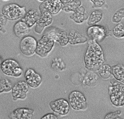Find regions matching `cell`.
Masks as SVG:
<instances>
[{"instance_id":"1","label":"cell","mask_w":124,"mask_h":119,"mask_svg":"<svg viewBox=\"0 0 124 119\" xmlns=\"http://www.w3.org/2000/svg\"><path fill=\"white\" fill-rule=\"evenodd\" d=\"M88 44V49L84 57L85 66L90 69H99L105 62L103 51L96 40H91Z\"/></svg>"},{"instance_id":"2","label":"cell","mask_w":124,"mask_h":119,"mask_svg":"<svg viewBox=\"0 0 124 119\" xmlns=\"http://www.w3.org/2000/svg\"><path fill=\"white\" fill-rule=\"evenodd\" d=\"M110 99L116 107L124 105V85L118 81H114L109 87Z\"/></svg>"},{"instance_id":"3","label":"cell","mask_w":124,"mask_h":119,"mask_svg":"<svg viewBox=\"0 0 124 119\" xmlns=\"http://www.w3.org/2000/svg\"><path fill=\"white\" fill-rule=\"evenodd\" d=\"M2 13L6 19L12 21L22 18L26 13L25 7H21L15 3L5 5Z\"/></svg>"},{"instance_id":"4","label":"cell","mask_w":124,"mask_h":119,"mask_svg":"<svg viewBox=\"0 0 124 119\" xmlns=\"http://www.w3.org/2000/svg\"><path fill=\"white\" fill-rule=\"evenodd\" d=\"M54 41L50 35L46 34L37 42L36 53L42 57H46L54 47Z\"/></svg>"},{"instance_id":"5","label":"cell","mask_w":124,"mask_h":119,"mask_svg":"<svg viewBox=\"0 0 124 119\" xmlns=\"http://www.w3.org/2000/svg\"><path fill=\"white\" fill-rule=\"evenodd\" d=\"M2 71L6 75L15 77L20 76L23 70L19 63L12 59L5 60L1 65Z\"/></svg>"},{"instance_id":"6","label":"cell","mask_w":124,"mask_h":119,"mask_svg":"<svg viewBox=\"0 0 124 119\" xmlns=\"http://www.w3.org/2000/svg\"><path fill=\"white\" fill-rule=\"evenodd\" d=\"M37 42L36 38L31 36L23 37L20 43V48L21 52L24 55L31 56L36 52Z\"/></svg>"},{"instance_id":"7","label":"cell","mask_w":124,"mask_h":119,"mask_svg":"<svg viewBox=\"0 0 124 119\" xmlns=\"http://www.w3.org/2000/svg\"><path fill=\"white\" fill-rule=\"evenodd\" d=\"M69 100L70 105L74 110L79 111L86 109V99L81 92L74 91L71 92L69 95Z\"/></svg>"},{"instance_id":"8","label":"cell","mask_w":124,"mask_h":119,"mask_svg":"<svg viewBox=\"0 0 124 119\" xmlns=\"http://www.w3.org/2000/svg\"><path fill=\"white\" fill-rule=\"evenodd\" d=\"M49 28L47 34L50 35L54 41L59 43L61 46H66L69 42L68 35L65 30L55 27Z\"/></svg>"},{"instance_id":"9","label":"cell","mask_w":124,"mask_h":119,"mask_svg":"<svg viewBox=\"0 0 124 119\" xmlns=\"http://www.w3.org/2000/svg\"><path fill=\"white\" fill-rule=\"evenodd\" d=\"M49 105L52 111L61 115L67 114L70 110L69 103L64 99H59L52 101Z\"/></svg>"},{"instance_id":"10","label":"cell","mask_w":124,"mask_h":119,"mask_svg":"<svg viewBox=\"0 0 124 119\" xmlns=\"http://www.w3.org/2000/svg\"><path fill=\"white\" fill-rule=\"evenodd\" d=\"M40 12L46 10L51 14H57L62 8V4L60 0H44L39 5Z\"/></svg>"},{"instance_id":"11","label":"cell","mask_w":124,"mask_h":119,"mask_svg":"<svg viewBox=\"0 0 124 119\" xmlns=\"http://www.w3.org/2000/svg\"><path fill=\"white\" fill-rule=\"evenodd\" d=\"M40 14L36 23L35 31L38 34H41L46 27L52 23V14L46 10L40 11Z\"/></svg>"},{"instance_id":"12","label":"cell","mask_w":124,"mask_h":119,"mask_svg":"<svg viewBox=\"0 0 124 119\" xmlns=\"http://www.w3.org/2000/svg\"><path fill=\"white\" fill-rule=\"evenodd\" d=\"M29 90L28 85L26 82L24 81L18 82L13 88L12 94L13 99L15 100L25 99Z\"/></svg>"},{"instance_id":"13","label":"cell","mask_w":124,"mask_h":119,"mask_svg":"<svg viewBox=\"0 0 124 119\" xmlns=\"http://www.w3.org/2000/svg\"><path fill=\"white\" fill-rule=\"evenodd\" d=\"M87 34L92 40L100 41L106 36L107 30L105 27L101 26H93L87 29Z\"/></svg>"},{"instance_id":"14","label":"cell","mask_w":124,"mask_h":119,"mask_svg":"<svg viewBox=\"0 0 124 119\" xmlns=\"http://www.w3.org/2000/svg\"><path fill=\"white\" fill-rule=\"evenodd\" d=\"M24 77L27 83L32 88L38 87L41 83V76L32 69H27L24 74Z\"/></svg>"},{"instance_id":"15","label":"cell","mask_w":124,"mask_h":119,"mask_svg":"<svg viewBox=\"0 0 124 119\" xmlns=\"http://www.w3.org/2000/svg\"><path fill=\"white\" fill-rule=\"evenodd\" d=\"M34 110L26 108H18L14 110L10 115V119H32Z\"/></svg>"},{"instance_id":"16","label":"cell","mask_w":124,"mask_h":119,"mask_svg":"<svg viewBox=\"0 0 124 119\" xmlns=\"http://www.w3.org/2000/svg\"><path fill=\"white\" fill-rule=\"evenodd\" d=\"M39 15L38 11L36 9H31L26 13L21 21L26 23L30 28L37 22Z\"/></svg>"},{"instance_id":"17","label":"cell","mask_w":124,"mask_h":119,"mask_svg":"<svg viewBox=\"0 0 124 119\" xmlns=\"http://www.w3.org/2000/svg\"><path fill=\"white\" fill-rule=\"evenodd\" d=\"M30 28L22 21H18L14 27V32L17 37L21 38L26 37L29 33Z\"/></svg>"},{"instance_id":"18","label":"cell","mask_w":124,"mask_h":119,"mask_svg":"<svg viewBox=\"0 0 124 119\" xmlns=\"http://www.w3.org/2000/svg\"><path fill=\"white\" fill-rule=\"evenodd\" d=\"M69 42L71 45L83 43L87 40V37L75 30L70 31L68 35Z\"/></svg>"},{"instance_id":"19","label":"cell","mask_w":124,"mask_h":119,"mask_svg":"<svg viewBox=\"0 0 124 119\" xmlns=\"http://www.w3.org/2000/svg\"><path fill=\"white\" fill-rule=\"evenodd\" d=\"M85 12V9L83 6H81L74 12L70 18L76 23H81L83 22L86 17Z\"/></svg>"},{"instance_id":"20","label":"cell","mask_w":124,"mask_h":119,"mask_svg":"<svg viewBox=\"0 0 124 119\" xmlns=\"http://www.w3.org/2000/svg\"><path fill=\"white\" fill-rule=\"evenodd\" d=\"M114 77L118 81L124 83V66L121 64L114 66L112 69Z\"/></svg>"},{"instance_id":"21","label":"cell","mask_w":124,"mask_h":119,"mask_svg":"<svg viewBox=\"0 0 124 119\" xmlns=\"http://www.w3.org/2000/svg\"><path fill=\"white\" fill-rule=\"evenodd\" d=\"M102 13L99 10H95L93 11L87 21L89 25H93L99 22L102 18Z\"/></svg>"},{"instance_id":"22","label":"cell","mask_w":124,"mask_h":119,"mask_svg":"<svg viewBox=\"0 0 124 119\" xmlns=\"http://www.w3.org/2000/svg\"><path fill=\"white\" fill-rule=\"evenodd\" d=\"M81 5V2L80 0H71L68 4L64 5L62 7V9L66 12L71 11L75 12L80 7Z\"/></svg>"},{"instance_id":"23","label":"cell","mask_w":124,"mask_h":119,"mask_svg":"<svg viewBox=\"0 0 124 119\" xmlns=\"http://www.w3.org/2000/svg\"><path fill=\"white\" fill-rule=\"evenodd\" d=\"M98 70L100 75L103 79H108L110 76L112 69L108 64H102L99 67Z\"/></svg>"},{"instance_id":"24","label":"cell","mask_w":124,"mask_h":119,"mask_svg":"<svg viewBox=\"0 0 124 119\" xmlns=\"http://www.w3.org/2000/svg\"><path fill=\"white\" fill-rule=\"evenodd\" d=\"M12 83L8 79L5 78L1 79L0 82V92H7L12 90Z\"/></svg>"},{"instance_id":"25","label":"cell","mask_w":124,"mask_h":119,"mask_svg":"<svg viewBox=\"0 0 124 119\" xmlns=\"http://www.w3.org/2000/svg\"><path fill=\"white\" fill-rule=\"evenodd\" d=\"M113 34L117 38L124 37V25L123 23H119L114 27L113 30Z\"/></svg>"},{"instance_id":"26","label":"cell","mask_w":124,"mask_h":119,"mask_svg":"<svg viewBox=\"0 0 124 119\" xmlns=\"http://www.w3.org/2000/svg\"><path fill=\"white\" fill-rule=\"evenodd\" d=\"M51 67L54 70H62L64 67V64L62 60L59 58H54L51 64Z\"/></svg>"},{"instance_id":"27","label":"cell","mask_w":124,"mask_h":119,"mask_svg":"<svg viewBox=\"0 0 124 119\" xmlns=\"http://www.w3.org/2000/svg\"><path fill=\"white\" fill-rule=\"evenodd\" d=\"M124 18V7L116 11L112 18V21L115 23H118Z\"/></svg>"},{"instance_id":"28","label":"cell","mask_w":124,"mask_h":119,"mask_svg":"<svg viewBox=\"0 0 124 119\" xmlns=\"http://www.w3.org/2000/svg\"><path fill=\"white\" fill-rule=\"evenodd\" d=\"M85 79V83L87 85L90 86L91 84H93L95 83L96 81L98 79V76L95 74L93 76H92L91 73L90 75H88L87 76H86Z\"/></svg>"},{"instance_id":"29","label":"cell","mask_w":124,"mask_h":119,"mask_svg":"<svg viewBox=\"0 0 124 119\" xmlns=\"http://www.w3.org/2000/svg\"><path fill=\"white\" fill-rule=\"evenodd\" d=\"M121 113V112L119 111L111 112L106 115L104 119H122L119 116Z\"/></svg>"},{"instance_id":"30","label":"cell","mask_w":124,"mask_h":119,"mask_svg":"<svg viewBox=\"0 0 124 119\" xmlns=\"http://www.w3.org/2000/svg\"><path fill=\"white\" fill-rule=\"evenodd\" d=\"M93 3L95 7H101L105 4V0H91Z\"/></svg>"},{"instance_id":"31","label":"cell","mask_w":124,"mask_h":119,"mask_svg":"<svg viewBox=\"0 0 124 119\" xmlns=\"http://www.w3.org/2000/svg\"><path fill=\"white\" fill-rule=\"evenodd\" d=\"M41 119H58L57 116L53 113H50L42 117Z\"/></svg>"},{"instance_id":"32","label":"cell","mask_w":124,"mask_h":119,"mask_svg":"<svg viewBox=\"0 0 124 119\" xmlns=\"http://www.w3.org/2000/svg\"><path fill=\"white\" fill-rule=\"evenodd\" d=\"M5 19L6 18L4 17L3 15L0 16V25H4V24H5Z\"/></svg>"},{"instance_id":"33","label":"cell","mask_w":124,"mask_h":119,"mask_svg":"<svg viewBox=\"0 0 124 119\" xmlns=\"http://www.w3.org/2000/svg\"><path fill=\"white\" fill-rule=\"evenodd\" d=\"M61 2L62 3V4L64 5H67V4H68L71 1V0H61Z\"/></svg>"}]
</instances>
